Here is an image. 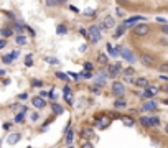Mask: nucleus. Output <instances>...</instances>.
I'll return each mask as SVG.
<instances>
[{
    "label": "nucleus",
    "mask_w": 168,
    "mask_h": 148,
    "mask_svg": "<svg viewBox=\"0 0 168 148\" xmlns=\"http://www.w3.org/2000/svg\"><path fill=\"white\" fill-rule=\"evenodd\" d=\"M92 81H94V84H97V86H104L106 81H107V76H106V73H101V74H97V76H94Z\"/></svg>",
    "instance_id": "9"
},
{
    "label": "nucleus",
    "mask_w": 168,
    "mask_h": 148,
    "mask_svg": "<svg viewBox=\"0 0 168 148\" xmlns=\"http://www.w3.org/2000/svg\"><path fill=\"white\" fill-rule=\"evenodd\" d=\"M140 63H142L143 66H153V63H155V58L152 56V54H147V53H143V54H140Z\"/></svg>",
    "instance_id": "7"
},
{
    "label": "nucleus",
    "mask_w": 168,
    "mask_h": 148,
    "mask_svg": "<svg viewBox=\"0 0 168 148\" xmlns=\"http://www.w3.org/2000/svg\"><path fill=\"white\" fill-rule=\"evenodd\" d=\"M161 33L168 35V25H163V26H161Z\"/></svg>",
    "instance_id": "44"
},
{
    "label": "nucleus",
    "mask_w": 168,
    "mask_h": 148,
    "mask_svg": "<svg viewBox=\"0 0 168 148\" xmlns=\"http://www.w3.org/2000/svg\"><path fill=\"white\" fill-rule=\"evenodd\" d=\"M20 137H22V135L17 133V132H15V133H10V135H8V140H7L8 145H15L18 140H20Z\"/></svg>",
    "instance_id": "12"
},
{
    "label": "nucleus",
    "mask_w": 168,
    "mask_h": 148,
    "mask_svg": "<svg viewBox=\"0 0 168 148\" xmlns=\"http://www.w3.org/2000/svg\"><path fill=\"white\" fill-rule=\"evenodd\" d=\"M81 137H84V138H91V140H92V138H94V130H92L91 127L84 128V130L81 132Z\"/></svg>",
    "instance_id": "13"
},
{
    "label": "nucleus",
    "mask_w": 168,
    "mask_h": 148,
    "mask_svg": "<svg viewBox=\"0 0 168 148\" xmlns=\"http://www.w3.org/2000/svg\"><path fill=\"white\" fill-rule=\"evenodd\" d=\"M150 32V26L147 23H140V25H135V28H134V33L137 36H147Z\"/></svg>",
    "instance_id": "1"
},
{
    "label": "nucleus",
    "mask_w": 168,
    "mask_h": 148,
    "mask_svg": "<svg viewBox=\"0 0 168 148\" xmlns=\"http://www.w3.org/2000/svg\"><path fill=\"white\" fill-rule=\"evenodd\" d=\"M158 71H160V73H168V63H161L160 66H158Z\"/></svg>",
    "instance_id": "30"
},
{
    "label": "nucleus",
    "mask_w": 168,
    "mask_h": 148,
    "mask_svg": "<svg viewBox=\"0 0 168 148\" xmlns=\"http://www.w3.org/2000/svg\"><path fill=\"white\" fill-rule=\"evenodd\" d=\"M56 78L61 79V81H69V76L65 74V73H56Z\"/></svg>",
    "instance_id": "29"
},
{
    "label": "nucleus",
    "mask_w": 168,
    "mask_h": 148,
    "mask_svg": "<svg viewBox=\"0 0 168 148\" xmlns=\"http://www.w3.org/2000/svg\"><path fill=\"white\" fill-rule=\"evenodd\" d=\"M32 120H33V122H36V120H38V114H33V115H32Z\"/></svg>",
    "instance_id": "52"
},
{
    "label": "nucleus",
    "mask_w": 168,
    "mask_h": 148,
    "mask_svg": "<svg viewBox=\"0 0 168 148\" xmlns=\"http://www.w3.org/2000/svg\"><path fill=\"white\" fill-rule=\"evenodd\" d=\"M25 115H26V112H23V110H20V114H17V117H15V122H17V123L23 122V119H25Z\"/></svg>",
    "instance_id": "27"
},
{
    "label": "nucleus",
    "mask_w": 168,
    "mask_h": 148,
    "mask_svg": "<svg viewBox=\"0 0 168 148\" xmlns=\"http://www.w3.org/2000/svg\"><path fill=\"white\" fill-rule=\"evenodd\" d=\"M69 8H71V10L74 12V13H78V12H79V8H76L74 5H69Z\"/></svg>",
    "instance_id": "51"
},
{
    "label": "nucleus",
    "mask_w": 168,
    "mask_h": 148,
    "mask_svg": "<svg viewBox=\"0 0 168 148\" xmlns=\"http://www.w3.org/2000/svg\"><path fill=\"white\" fill-rule=\"evenodd\" d=\"M157 109V102L155 100H148V102L143 104V110H155Z\"/></svg>",
    "instance_id": "16"
},
{
    "label": "nucleus",
    "mask_w": 168,
    "mask_h": 148,
    "mask_svg": "<svg viewBox=\"0 0 168 148\" xmlns=\"http://www.w3.org/2000/svg\"><path fill=\"white\" fill-rule=\"evenodd\" d=\"M87 33H89L87 36L91 38V41H92V43H97L101 40V28H99V26H94V25H92V26L87 30Z\"/></svg>",
    "instance_id": "2"
},
{
    "label": "nucleus",
    "mask_w": 168,
    "mask_h": 148,
    "mask_svg": "<svg viewBox=\"0 0 168 148\" xmlns=\"http://www.w3.org/2000/svg\"><path fill=\"white\" fill-rule=\"evenodd\" d=\"M5 46H7V41H5V40H0V49L5 48Z\"/></svg>",
    "instance_id": "46"
},
{
    "label": "nucleus",
    "mask_w": 168,
    "mask_h": 148,
    "mask_svg": "<svg viewBox=\"0 0 168 148\" xmlns=\"http://www.w3.org/2000/svg\"><path fill=\"white\" fill-rule=\"evenodd\" d=\"M165 91H167V92H168V84H167V86H165Z\"/></svg>",
    "instance_id": "56"
},
{
    "label": "nucleus",
    "mask_w": 168,
    "mask_h": 148,
    "mask_svg": "<svg viewBox=\"0 0 168 148\" xmlns=\"http://www.w3.org/2000/svg\"><path fill=\"white\" fill-rule=\"evenodd\" d=\"M84 69L92 71V69H94V64H92V63H86V64H84Z\"/></svg>",
    "instance_id": "42"
},
{
    "label": "nucleus",
    "mask_w": 168,
    "mask_h": 148,
    "mask_svg": "<svg viewBox=\"0 0 168 148\" xmlns=\"http://www.w3.org/2000/svg\"><path fill=\"white\" fill-rule=\"evenodd\" d=\"M112 92H114L115 95H124V92H125V87L120 84V82H117V81H115L114 84H112Z\"/></svg>",
    "instance_id": "10"
},
{
    "label": "nucleus",
    "mask_w": 168,
    "mask_h": 148,
    "mask_svg": "<svg viewBox=\"0 0 168 148\" xmlns=\"http://www.w3.org/2000/svg\"><path fill=\"white\" fill-rule=\"evenodd\" d=\"M81 78H84V79H92V78H94V76H92V71L84 69V71H82V74H81Z\"/></svg>",
    "instance_id": "25"
},
{
    "label": "nucleus",
    "mask_w": 168,
    "mask_h": 148,
    "mask_svg": "<svg viewBox=\"0 0 168 148\" xmlns=\"http://www.w3.org/2000/svg\"><path fill=\"white\" fill-rule=\"evenodd\" d=\"M102 25L106 26V28H112V26H114V18L112 17H106L104 18V21H102Z\"/></svg>",
    "instance_id": "19"
},
{
    "label": "nucleus",
    "mask_w": 168,
    "mask_h": 148,
    "mask_svg": "<svg viewBox=\"0 0 168 148\" xmlns=\"http://www.w3.org/2000/svg\"><path fill=\"white\" fill-rule=\"evenodd\" d=\"M32 102H33V106H35L36 109H43V107H46V100H45L43 97H35Z\"/></svg>",
    "instance_id": "11"
},
{
    "label": "nucleus",
    "mask_w": 168,
    "mask_h": 148,
    "mask_svg": "<svg viewBox=\"0 0 168 148\" xmlns=\"http://www.w3.org/2000/svg\"><path fill=\"white\" fill-rule=\"evenodd\" d=\"M124 33H125V26H124V23H122L120 26H117V28H115L114 38H120V36H124Z\"/></svg>",
    "instance_id": "17"
},
{
    "label": "nucleus",
    "mask_w": 168,
    "mask_h": 148,
    "mask_svg": "<svg viewBox=\"0 0 168 148\" xmlns=\"http://www.w3.org/2000/svg\"><path fill=\"white\" fill-rule=\"evenodd\" d=\"M129 0H117V4H127Z\"/></svg>",
    "instance_id": "54"
},
{
    "label": "nucleus",
    "mask_w": 168,
    "mask_h": 148,
    "mask_svg": "<svg viewBox=\"0 0 168 148\" xmlns=\"http://www.w3.org/2000/svg\"><path fill=\"white\" fill-rule=\"evenodd\" d=\"M150 122H152V127H157V125H160V119H157V117H152Z\"/></svg>",
    "instance_id": "37"
},
{
    "label": "nucleus",
    "mask_w": 168,
    "mask_h": 148,
    "mask_svg": "<svg viewBox=\"0 0 168 148\" xmlns=\"http://www.w3.org/2000/svg\"><path fill=\"white\" fill-rule=\"evenodd\" d=\"M51 110H53V112L56 114V115H61V114L65 112V109H63V107H61L59 104H56V102L51 104Z\"/></svg>",
    "instance_id": "15"
},
{
    "label": "nucleus",
    "mask_w": 168,
    "mask_h": 148,
    "mask_svg": "<svg viewBox=\"0 0 168 148\" xmlns=\"http://www.w3.org/2000/svg\"><path fill=\"white\" fill-rule=\"evenodd\" d=\"M107 51L111 53V56H117V51H115V48L112 45H107Z\"/></svg>",
    "instance_id": "34"
},
{
    "label": "nucleus",
    "mask_w": 168,
    "mask_h": 148,
    "mask_svg": "<svg viewBox=\"0 0 168 148\" xmlns=\"http://www.w3.org/2000/svg\"><path fill=\"white\" fill-rule=\"evenodd\" d=\"M18 99H22V100H26V99H28V94H26V92H25V94H20V95H18Z\"/></svg>",
    "instance_id": "45"
},
{
    "label": "nucleus",
    "mask_w": 168,
    "mask_h": 148,
    "mask_svg": "<svg viewBox=\"0 0 168 148\" xmlns=\"http://www.w3.org/2000/svg\"><path fill=\"white\" fill-rule=\"evenodd\" d=\"M0 35H2V36H5V38H8V36H12V35H13V30H12V28H8V26H4V28L0 30Z\"/></svg>",
    "instance_id": "18"
},
{
    "label": "nucleus",
    "mask_w": 168,
    "mask_h": 148,
    "mask_svg": "<svg viewBox=\"0 0 168 148\" xmlns=\"http://www.w3.org/2000/svg\"><path fill=\"white\" fill-rule=\"evenodd\" d=\"M143 20H145L143 17H140V15H135V17L127 18V20L124 21V26H125V28H132V26H135L137 21H143Z\"/></svg>",
    "instance_id": "4"
},
{
    "label": "nucleus",
    "mask_w": 168,
    "mask_h": 148,
    "mask_svg": "<svg viewBox=\"0 0 168 148\" xmlns=\"http://www.w3.org/2000/svg\"><path fill=\"white\" fill-rule=\"evenodd\" d=\"M48 95H50V97L53 99V100H56V94H54V91H51V92H50V94H48Z\"/></svg>",
    "instance_id": "49"
},
{
    "label": "nucleus",
    "mask_w": 168,
    "mask_h": 148,
    "mask_svg": "<svg viewBox=\"0 0 168 148\" xmlns=\"http://www.w3.org/2000/svg\"><path fill=\"white\" fill-rule=\"evenodd\" d=\"M158 91H160V89L155 87V86H147V87H145V92L142 94V97H153V95L157 94Z\"/></svg>",
    "instance_id": "8"
},
{
    "label": "nucleus",
    "mask_w": 168,
    "mask_h": 148,
    "mask_svg": "<svg viewBox=\"0 0 168 148\" xmlns=\"http://www.w3.org/2000/svg\"><path fill=\"white\" fill-rule=\"evenodd\" d=\"M94 125H96L97 128H101V130H106V128L111 125V119H109V117H99V119H96Z\"/></svg>",
    "instance_id": "3"
},
{
    "label": "nucleus",
    "mask_w": 168,
    "mask_h": 148,
    "mask_svg": "<svg viewBox=\"0 0 168 148\" xmlns=\"http://www.w3.org/2000/svg\"><path fill=\"white\" fill-rule=\"evenodd\" d=\"M125 106H127V102H125V99H117V100H115V102H114V107H115V109H122V107H125Z\"/></svg>",
    "instance_id": "21"
},
{
    "label": "nucleus",
    "mask_w": 168,
    "mask_h": 148,
    "mask_svg": "<svg viewBox=\"0 0 168 148\" xmlns=\"http://www.w3.org/2000/svg\"><path fill=\"white\" fill-rule=\"evenodd\" d=\"M65 0H46V4L48 5H59V4H63Z\"/></svg>",
    "instance_id": "36"
},
{
    "label": "nucleus",
    "mask_w": 168,
    "mask_h": 148,
    "mask_svg": "<svg viewBox=\"0 0 168 148\" xmlns=\"http://www.w3.org/2000/svg\"><path fill=\"white\" fill-rule=\"evenodd\" d=\"M120 119L125 127H134V119H130V117H120Z\"/></svg>",
    "instance_id": "22"
},
{
    "label": "nucleus",
    "mask_w": 168,
    "mask_h": 148,
    "mask_svg": "<svg viewBox=\"0 0 168 148\" xmlns=\"http://www.w3.org/2000/svg\"><path fill=\"white\" fill-rule=\"evenodd\" d=\"M46 61H48L50 64H58V63H59V61H58L56 58H46Z\"/></svg>",
    "instance_id": "39"
},
{
    "label": "nucleus",
    "mask_w": 168,
    "mask_h": 148,
    "mask_svg": "<svg viewBox=\"0 0 168 148\" xmlns=\"http://www.w3.org/2000/svg\"><path fill=\"white\" fill-rule=\"evenodd\" d=\"M163 102H165V104H167V106H168V99H167V100H163Z\"/></svg>",
    "instance_id": "57"
},
{
    "label": "nucleus",
    "mask_w": 168,
    "mask_h": 148,
    "mask_svg": "<svg viewBox=\"0 0 168 148\" xmlns=\"http://www.w3.org/2000/svg\"><path fill=\"white\" fill-rule=\"evenodd\" d=\"M122 74H124L125 78H127V76H134V74H135V69H134V67H125V69L122 71Z\"/></svg>",
    "instance_id": "26"
},
{
    "label": "nucleus",
    "mask_w": 168,
    "mask_h": 148,
    "mask_svg": "<svg viewBox=\"0 0 168 148\" xmlns=\"http://www.w3.org/2000/svg\"><path fill=\"white\" fill-rule=\"evenodd\" d=\"M69 74H71V78H73V79H76V81H78V79L81 78V76H78L76 73H69Z\"/></svg>",
    "instance_id": "47"
},
{
    "label": "nucleus",
    "mask_w": 168,
    "mask_h": 148,
    "mask_svg": "<svg viewBox=\"0 0 168 148\" xmlns=\"http://www.w3.org/2000/svg\"><path fill=\"white\" fill-rule=\"evenodd\" d=\"M65 97H66V102H68V104H73V94H71V92L65 94Z\"/></svg>",
    "instance_id": "38"
},
{
    "label": "nucleus",
    "mask_w": 168,
    "mask_h": 148,
    "mask_svg": "<svg viewBox=\"0 0 168 148\" xmlns=\"http://www.w3.org/2000/svg\"><path fill=\"white\" fill-rule=\"evenodd\" d=\"M15 41H17V45H26V36L18 35L17 38H15Z\"/></svg>",
    "instance_id": "28"
},
{
    "label": "nucleus",
    "mask_w": 168,
    "mask_h": 148,
    "mask_svg": "<svg viewBox=\"0 0 168 148\" xmlns=\"http://www.w3.org/2000/svg\"><path fill=\"white\" fill-rule=\"evenodd\" d=\"M13 28L17 30L18 33H23V30H25V26H23V25H20V23H18V21H17V23L13 25Z\"/></svg>",
    "instance_id": "33"
},
{
    "label": "nucleus",
    "mask_w": 168,
    "mask_h": 148,
    "mask_svg": "<svg viewBox=\"0 0 168 148\" xmlns=\"http://www.w3.org/2000/svg\"><path fill=\"white\" fill-rule=\"evenodd\" d=\"M12 54V58H13V59H15V58H18V51H13V53H10Z\"/></svg>",
    "instance_id": "53"
},
{
    "label": "nucleus",
    "mask_w": 168,
    "mask_h": 148,
    "mask_svg": "<svg viewBox=\"0 0 168 148\" xmlns=\"http://www.w3.org/2000/svg\"><path fill=\"white\" fill-rule=\"evenodd\" d=\"M79 33H81L82 36H87V30H84V28H81V30H79Z\"/></svg>",
    "instance_id": "48"
},
{
    "label": "nucleus",
    "mask_w": 168,
    "mask_h": 148,
    "mask_svg": "<svg viewBox=\"0 0 168 148\" xmlns=\"http://www.w3.org/2000/svg\"><path fill=\"white\" fill-rule=\"evenodd\" d=\"M68 92H71V87H69V86H65V87H63V94H68Z\"/></svg>",
    "instance_id": "43"
},
{
    "label": "nucleus",
    "mask_w": 168,
    "mask_h": 148,
    "mask_svg": "<svg viewBox=\"0 0 168 148\" xmlns=\"http://www.w3.org/2000/svg\"><path fill=\"white\" fill-rule=\"evenodd\" d=\"M120 56L124 58L125 61H129V63H135V56H134V53H132V51H130L129 48H124V46H122Z\"/></svg>",
    "instance_id": "5"
},
{
    "label": "nucleus",
    "mask_w": 168,
    "mask_h": 148,
    "mask_svg": "<svg viewBox=\"0 0 168 148\" xmlns=\"http://www.w3.org/2000/svg\"><path fill=\"white\" fill-rule=\"evenodd\" d=\"M140 123H142L143 127H152V122H150V119H148V117H140Z\"/></svg>",
    "instance_id": "24"
},
{
    "label": "nucleus",
    "mask_w": 168,
    "mask_h": 148,
    "mask_svg": "<svg viewBox=\"0 0 168 148\" xmlns=\"http://www.w3.org/2000/svg\"><path fill=\"white\" fill-rule=\"evenodd\" d=\"M73 137H74V133H73L71 130H68V135H66V143H68V145H71V141H73Z\"/></svg>",
    "instance_id": "32"
},
{
    "label": "nucleus",
    "mask_w": 168,
    "mask_h": 148,
    "mask_svg": "<svg viewBox=\"0 0 168 148\" xmlns=\"http://www.w3.org/2000/svg\"><path fill=\"white\" fill-rule=\"evenodd\" d=\"M84 13H86L87 17H94V15H96V10H91V8H89V10H86Z\"/></svg>",
    "instance_id": "41"
},
{
    "label": "nucleus",
    "mask_w": 168,
    "mask_h": 148,
    "mask_svg": "<svg viewBox=\"0 0 168 148\" xmlns=\"http://www.w3.org/2000/svg\"><path fill=\"white\" fill-rule=\"evenodd\" d=\"M135 86H139V87H143V89H145L147 86H148V79H147V78H139V79H135Z\"/></svg>",
    "instance_id": "14"
},
{
    "label": "nucleus",
    "mask_w": 168,
    "mask_h": 148,
    "mask_svg": "<svg viewBox=\"0 0 168 148\" xmlns=\"http://www.w3.org/2000/svg\"><path fill=\"white\" fill-rule=\"evenodd\" d=\"M32 64H33V61H32V56H26V59H25V66H32Z\"/></svg>",
    "instance_id": "40"
},
{
    "label": "nucleus",
    "mask_w": 168,
    "mask_h": 148,
    "mask_svg": "<svg viewBox=\"0 0 168 148\" xmlns=\"http://www.w3.org/2000/svg\"><path fill=\"white\" fill-rule=\"evenodd\" d=\"M120 71H122L120 63H117V64H109V66H107V74L111 76V78H115V76H117Z\"/></svg>",
    "instance_id": "6"
},
{
    "label": "nucleus",
    "mask_w": 168,
    "mask_h": 148,
    "mask_svg": "<svg viewBox=\"0 0 168 148\" xmlns=\"http://www.w3.org/2000/svg\"><path fill=\"white\" fill-rule=\"evenodd\" d=\"M157 21H158V23H161V25H165V21H167V20H165V18H161V17H158Z\"/></svg>",
    "instance_id": "50"
},
{
    "label": "nucleus",
    "mask_w": 168,
    "mask_h": 148,
    "mask_svg": "<svg viewBox=\"0 0 168 148\" xmlns=\"http://www.w3.org/2000/svg\"><path fill=\"white\" fill-rule=\"evenodd\" d=\"M97 61H99V64H107L109 58L106 56L104 53H99V54H97Z\"/></svg>",
    "instance_id": "23"
},
{
    "label": "nucleus",
    "mask_w": 168,
    "mask_h": 148,
    "mask_svg": "<svg viewBox=\"0 0 168 148\" xmlns=\"http://www.w3.org/2000/svg\"><path fill=\"white\" fill-rule=\"evenodd\" d=\"M56 33L58 35H66V33H68V26H66V25H58L56 26Z\"/></svg>",
    "instance_id": "20"
},
{
    "label": "nucleus",
    "mask_w": 168,
    "mask_h": 148,
    "mask_svg": "<svg viewBox=\"0 0 168 148\" xmlns=\"http://www.w3.org/2000/svg\"><path fill=\"white\" fill-rule=\"evenodd\" d=\"M165 132H167V133H168V125H165Z\"/></svg>",
    "instance_id": "55"
},
{
    "label": "nucleus",
    "mask_w": 168,
    "mask_h": 148,
    "mask_svg": "<svg viewBox=\"0 0 168 148\" xmlns=\"http://www.w3.org/2000/svg\"><path fill=\"white\" fill-rule=\"evenodd\" d=\"M32 86H33V87H43V82L38 81V79H33V81H32Z\"/></svg>",
    "instance_id": "35"
},
{
    "label": "nucleus",
    "mask_w": 168,
    "mask_h": 148,
    "mask_svg": "<svg viewBox=\"0 0 168 148\" xmlns=\"http://www.w3.org/2000/svg\"><path fill=\"white\" fill-rule=\"evenodd\" d=\"M2 61H4L5 64H10L12 61H13V58H12V54H5V56L2 58Z\"/></svg>",
    "instance_id": "31"
}]
</instances>
